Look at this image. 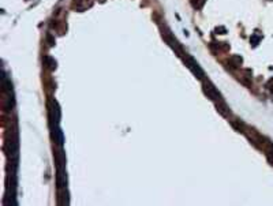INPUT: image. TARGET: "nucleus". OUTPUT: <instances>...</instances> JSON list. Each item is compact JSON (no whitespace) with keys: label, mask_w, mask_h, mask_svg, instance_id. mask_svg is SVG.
<instances>
[{"label":"nucleus","mask_w":273,"mask_h":206,"mask_svg":"<svg viewBox=\"0 0 273 206\" xmlns=\"http://www.w3.org/2000/svg\"><path fill=\"white\" fill-rule=\"evenodd\" d=\"M55 139H56V142L59 143V146H62V145H63V141H64V139H63V133H62V131H60L59 128H57V127L55 128Z\"/></svg>","instance_id":"nucleus-3"},{"label":"nucleus","mask_w":273,"mask_h":206,"mask_svg":"<svg viewBox=\"0 0 273 206\" xmlns=\"http://www.w3.org/2000/svg\"><path fill=\"white\" fill-rule=\"evenodd\" d=\"M204 90H205V93L208 94V97L212 98L213 101H216V103H217V101H219V103H220V101H223L221 94L219 93V90H217V89L214 88L212 83H209V82L204 83Z\"/></svg>","instance_id":"nucleus-2"},{"label":"nucleus","mask_w":273,"mask_h":206,"mask_svg":"<svg viewBox=\"0 0 273 206\" xmlns=\"http://www.w3.org/2000/svg\"><path fill=\"white\" fill-rule=\"evenodd\" d=\"M184 62H186V64H187V67L190 68L191 71H193V74L194 75H197V77L199 78V79H204V71L201 70V67L198 66V63L193 59L191 56H187L186 55V57H184Z\"/></svg>","instance_id":"nucleus-1"}]
</instances>
